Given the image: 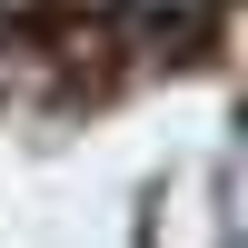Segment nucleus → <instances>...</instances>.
Segmentation results:
<instances>
[{
  "label": "nucleus",
  "instance_id": "obj_1",
  "mask_svg": "<svg viewBox=\"0 0 248 248\" xmlns=\"http://www.w3.org/2000/svg\"><path fill=\"white\" fill-rule=\"evenodd\" d=\"M129 10L149 20V30H169V40H189L199 20H218V10H229V0H129Z\"/></svg>",
  "mask_w": 248,
  "mask_h": 248
}]
</instances>
